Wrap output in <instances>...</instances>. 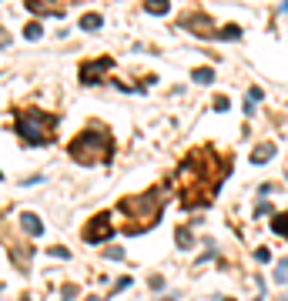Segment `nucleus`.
<instances>
[{"label": "nucleus", "mask_w": 288, "mask_h": 301, "mask_svg": "<svg viewBox=\"0 0 288 301\" xmlns=\"http://www.w3.org/2000/svg\"><path fill=\"white\" fill-rule=\"evenodd\" d=\"M111 154H114V141L101 127L77 134L74 141H71V157H74L77 164H107Z\"/></svg>", "instance_id": "obj_1"}, {"label": "nucleus", "mask_w": 288, "mask_h": 301, "mask_svg": "<svg viewBox=\"0 0 288 301\" xmlns=\"http://www.w3.org/2000/svg\"><path fill=\"white\" fill-rule=\"evenodd\" d=\"M57 131V117L54 114H44L37 107L30 111H17V134L30 144H47Z\"/></svg>", "instance_id": "obj_2"}, {"label": "nucleus", "mask_w": 288, "mask_h": 301, "mask_svg": "<svg viewBox=\"0 0 288 301\" xmlns=\"http://www.w3.org/2000/svg\"><path fill=\"white\" fill-rule=\"evenodd\" d=\"M111 234H114V227H111V211H101V214H94V218L87 221V227H84V238H87L91 245L107 241Z\"/></svg>", "instance_id": "obj_3"}, {"label": "nucleus", "mask_w": 288, "mask_h": 301, "mask_svg": "<svg viewBox=\"0 0 288 301\" xmlns=\"http://www.w3.org/2000/svg\"><path fill=\"white\" fill-rule=\"evenodd\" d=\"M208 24H211V20L201 17V14H188V17L181 20V27H184V30H194L198 37H214L218 30H214V27H208Z\"/></svg>", "instance_id": "obj_4"}, {"label": "nucleus", "mask_w": 288, "mask_h": 301, "mask_svg": "<svg viewBox=\"0 0 288 301\" xmlns=\"http://www.w3.org/2000/svg\"><path fill=\"white\" fill-rule=\"evenodd\" d=\"M107 67H111V57H101L94 64H84V67H80V80H84V84H97Z\"/></svg>", "instance_id": "obj_5"}, {"label": "nucleus", "mask_w": 288, "mask_h": 301, "mask_svg": "<svg viewBox=\"0 0 288 301\" xmlns=\"http://www.w3.org/2000/svg\"><path fill=\"white\" fill-rule=\"evenodd\" d=\"M27 10H34V14H64V3H57V0H27Z\"/></svg>", "instance_id": "obj_6"}, {"label": "nucleus", "mask_w": 288, "mask_h": 301, "mask_svg": "<svg viewBox=\"0 0 288 301\" xmlns=\"http://www.w3.org/2000/svg\"><path fill=\"white\" fill-rule=\"evenodd\" d=\"M275 157V144H258V148L251 150V164H265V161H271Z\"/></svg>", "instance_id": "obj_7"}, {"label": "nucleus", "mask_w": 288, "mask_h": 301, "mask_svg": "<svg viewBox=\"0 0 288 301\" xmlns=\"http://www.w3.org/2000/svg\"><path fill=\"white\" fill-rule=\"evenodd\" d=\"M20 225H24V231H27V234H40V231H44L40 218H37V214H30V211H27V214L20 218Z\"/></svg>", "instance_id": "obj_8"}, {"label": "nucleus", "mask_w": 288, "mask_h": 301, "mask_svg": "<svg viewBox=\"0 0 288 301\" xmlns=\"http://www.w3.org/2000/svg\"><path fill=\"white\" fill-rule=\"evenodd\" d=\"M168 7H171L168 0H144V10H148V14H168Z\"/></svg>", "instance_id": "obj_9"}, {"label": "nucleus", "mask_w": 288, "mask_h": 301, "mask_svg": "<svg viewBox=\"0 0 288 301\" xmlns=\"http://www.w3.org/2000/svg\"><path fill=\"white\" fill-rule=\"evenodd\" d=\"M191 77L198 80V84H211V80H214V71H211V67H198V71H191Z\"/></svg>", "instance_id": "obj_10"}, {"label": "nucleus", "mask_w": 288, "mask_h": 301, "mask_svg": "<svg viewBox=\"0 0 288 301\" xmlns=\"http://www.w3.org/2000/svg\"><path fill=\"white\" fill-rule=\"evenodd\" d=\"M80 27H84V30H97V27H101V14H84V17H80Z\"/></svg>", "instance_id": "obj_11"}, {"label": "nucleus", "mask_w": 288, "mask_h": 301, "mask_svg": "<svg viewBox=\"0 0 288 301\" xmlns=\"http://www.w3.org/2000/svg\"><path fill=\"white\" fill-rule=\"evenodd\" d=\"M40 34H44L40 24H27V27H24V37H27V40H40Z\"/></svg>", "instance_id": "obj_12"}, {"label": "nucleus", "mask_w": 288, "mask_h": 301, "mask_svg": "<svg viewBox=\"0 0 288 301\" xmlns=\"http://www.w3.org/2000/svg\"><path fill=\"white\" fill-rule=\"evenodd\" d=\"M271 227H275V234H288V214L275 218V221H271Z\"/></svg>", "instance_id": "obj_13"}, {"label": "nucleus", "mask_w": 288, "mask_h": 301, "mask_svg": "<svg viewBox=\"0 0 288 301\" xmlns=\"http://www.w3.org/2000/svg\"><path fill=\"white\" fill-rule=\"evenodd\" d=\"M275 281H288V261L278 264V271H275Z\"/></svg>", "instance_id": "obj_14"}, {"label": "nucleus", "mask_w": 288, "mask_h": 301, "mask_svg": "<svg viewBox=\"0 0 288 301\" xmlns=\"http://www.w3.org/2000/svg\"><path fill=\"white\" fill-rule=\"evenodd\" d=\"M238 34H241V30H238L235 24H231V27H225V30H221V37H225V40H235V37H238Z\"/></svg>", "instance_id": "obj_15"}, {"label": "nucleus", "mask_w": 288, "mask_h": 301, "mask_svg": "<svg viewBox=\"0 0 288 301\" xmlns=\"http://www.w3.org/2000/svg\"><path fill=\"white\" fill-rule=\"evenodd\" d=\"M214 111H228V97H218V100H214Z\"/></svg>", "instance_id": "obj_16"}, {"label": "nucleus", "mask_w": 288, "mask_h": 301, "mask_svg": "<svg viewBox=\"0 0 288 301\" xmlns=\"http://www.w3.org/2000/svg\"><path fill=\"white\" fill-rule=\"evenodd\" d=\"M255 258H258V261H268V258H271L268 248H258V251H255Z\"/></svg>", "instance_id": "obj_17"}, {"label": "nucleus", "mask_w": 288, "mask_h": 301, "mask_svg": "<svg viewBox=\"0 0 288 301\" xmlns=\"http://www.w3.org/2000/svg\"><path fill=\"white\" fill-rule=\"evenodd\" d=\"M74 295H77V288H64V301H74Z\"/></svg>", "instance_id": "obj_18"}, {"label": "nucleus", "mask_w": 288, "mask_h": 301, "mask_svg": "<svg viewBox=\"0 0 288 301\" xmlns=\"http://www.w3.org/2000/svg\"><path fill=\"white\" fill-rule=\"evenodd\" d=\"M282 10H288V0H285V3H282Z\"/></svg>", "instance_id": "obj_19"}, {"label": "nucleus", "mask_w": 288, "mask_h": 301, "mask_svg": "<svg viewBox=\"0 0 288 301\" xmlns=\"http://www.w3.org/2000/svg\"><path fill=\"white\" fill-rule=\"evenodd\" d=\"M0 177H3V174H0Z\"/></svg>", "instance_id": "obj_20"}]
</instances>
